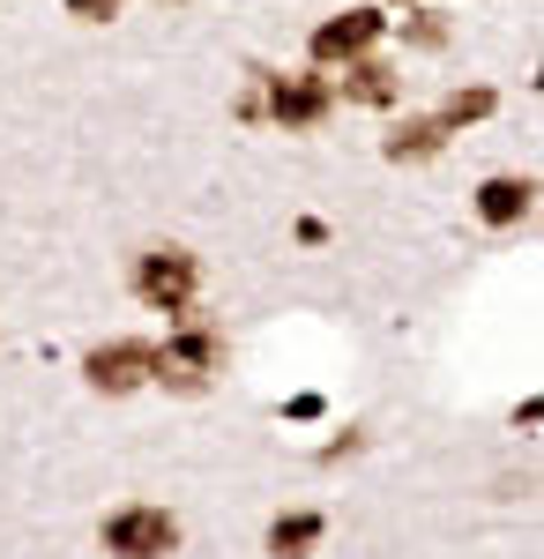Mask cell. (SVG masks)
Returning a JSON list of instances; mask_svg holds the SVG:
<instances>
[{
  "label": "cell",
  "mask_w": 544,
  "mask_h": 559,
  "mask_svg": "<svg viewBox=\"0 0 544 559\" xmlns=\"http://www.w3.org/2000/svg\"><path fill=\"white\" fill-rule=\"evenodd\" d=\"M239 112H247V120H276L284 134H306L335 112V83L329 75H269Z\"/></svg>",
  "instance_id": "obj_1"
},
{
  "label": "cell",
  "mask_w": 544,
  "mask_h": 559,
  "mask_svg": "<svg viewBox=\"0 0 544 559\" xmlns=\"http://www.w3.org/2000/svg\"><path fill=\"white\" fill-rule=\"evenodd\" d=\"M194 284H202V261L187 247H157V254L134 261V292L157 313H194Z\"/></svg>",
  "instance_id": "obj_2"
},
{
  "label": "cell",
  "mask_w": 544,
  "mask_h": 559,
  "mask_svg": "<svg viewBox=\"0 0 544 559\" xmlns=\"http://www.w3.org/2000/svg\"><path fill=\"white\" fill-rule=\"evenodd\" d=\"M216 366H224V336H216L202 313H179V336L157 350V381H172V388H202Z\"/></svg>",
  "instance_id": "obj_3"
},
{
  "label": "cell",
  "mask_w": 544,
  "mask_h": 559,
  "mask_svg": "<svg viewBox=\"0 0 544 559\" xmlns=\"http://www.w3.org/2000/svg\"><path fill=\"white\" fill-rule=\"evenodd\" d=\"M179 545V522L165 508H120V515H105V552L113 559H165Z\"/></svg>",
  "instance_id": "obj_4"
},
{
  "label": "cell",
  "mask_w": 544,
  "mask_h": 559,
  "mask_svg": "<svg viewBox=\"0 0 544 559\" xmlns=\"http://www.w3.org/2000/svg\"><path fill=\"white\" fill-rule=\"evenodd\" d=\"M83 373L97 395H127V388H142L150 373H157V344H134V336H120V344H97L83 358Z\"/></svg>",
  "instance_id": "obj_5"
},
{
  "label": "cell",
  "mask_w": 544,
  "mask_h": 559,
  "mask_svg": "<svg viewBox=\"0 0 544 559\" xmlns=\"http://www.w3.org/2000/svg\"><path fill=\"white\" fill-rule=\"evenodd\" d=\"M374 38H380L374 8H343V15H329V23L314 31V60H358Z\"/></svg>",
  "instance_id": "obj_6"
},
{
  "label": "cell",
  "mask_w": 544,
  "mask_h": 559,
  "mask_svg": "<svg viewBox=\"0 0 544 559\" xmlns=\"http://www.w3.org/2000/svg\"><path fill=\"white\" fill-rule=\"evenodd\" d=\"M530 202H537L530 179H485V187H477V216H485V224H522Z\"/></svg>",
  "instance_id": "obj_7"
},
{
  "label": "cell",
  "mask_w": 544,
  "mask_h": 559,
  "mask_svg": "<svg viewBox=\"0 0 544 559\" xmlns=\"http://www.w3.org/2000/svg\"><path fill=\"white\" fill-rule=\"evenodd\" d=\"M440 142H448L440 120H411V128H395L380 142V157H388V165H425V157H440Z\"/></svg>",
  "instance_id": "obj_8"
},
{
  "label": "cell",
  "mask_w": 544,
  "mask_h": 559,
  "mask_svg": "<svg viewBox=\"0 0 544 559\" xmlns=\"http://www.w3.org/2000/svg\"><path fill=\"white\" fill-rule=\"evenodd\" d=\"M321 530H329L321 515H276L269 522V552L276 559H306L314 545H321Z\"/></svg>",
  "instance_id": "obj_9"
},
{
  "label": "cell",
  "mask_w": 544,
  "mask_h": 559,
  "mask_svg": "<svg viewBox=\"0 0 544 559\" xmlns=\"http://www.w3.org/2000/svg\"><path fill=\"white\" fill-rule=\"evenodd\" d=\"M335 97H351V105H388V97H395V68H380V60H358V68L335 83Z\"/></svg>",
  "instance_id": "obj_10"
},
{
  "label": "cell",
  "mask_w": 544,
  "mask_h": 559,
  "mask_svg": "<svg viewBox=\"0 0 544 559\" xmlns=\"http://www.w3.org/2000/svg\"><path fill=\"white\" fill-rule=\"evenodd\" d=\"M493 105H500V97H493V90H456V97H448V105H440V134H448V128H462V120H485V112H493Z\"/></svg>",
  "instance_id": "obj_11"
},
{
  "label": "cell",
  "mask_w": 544,
  "mask_h": 559,
  "mask_svg": "<svg viewBox=\"0 0 544 559\" xmlns=\"http://www.w3.org/2000/svg\"><path fill=\"white\" fill-rule=\"evenodd\" d=\"M68 15H83V23H113L120 0H68Z\"/></svg>",
  "instance_id": "obj_12"
},
{
  "label": "cell",
  "mask_w": 544,
  "mask_h": 559,
  "mask_svg": "<svg viewBox=\"0 0 544 559\" xmlns=\"http://www.w3.org/2000/svg\"><path fill=\"white\" fill-rule=\"evenodd\" d=\"M403 8H411V0H403Z\"/></svg>",
  "instance_id": "obj_13"
}]
</instances>
